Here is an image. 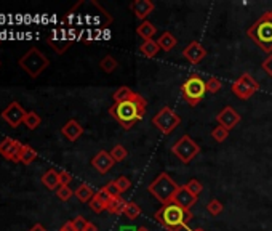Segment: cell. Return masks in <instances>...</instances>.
<instances>
[{
    "label": "cell",
    "instance_id": "cell-1",
    "mask_svg": "<svg viewBox=\"0 0 272 231\" xmlns=\"http://www.w3.org/2000/svg\"><path fill=\"white\" fill-rule=\"evenodd\" d=\"M147 101L139 94H135L131 100L122 101V103H114L109 108V114L125 128L130 130L138 121H141L146 114Z\"/></svg>",
    "mask_w": 272,
    "mask_h": 231
},
{
    "label": "cell",
    "instance_id": "cell-2",
    "mask_svg": "<svg viewBox=\"0 0 272 231\" xmlns=\"http://www.w3.org/2000/svg\"><path fill=\"white\" fill-rule=\"evenodd\" d=\"M191 210H186L175 202L162 206L155 212V220L168 231H181L191 221Z\"/></svg>",
    "mask_w": 272,
    "mask_h": 231
},
{
    "label": "cell",
    "instance_id": "cell-3",
    "mask_svg": "<svg viewBox=\"0 0 272 231\" xmlns=\"http://www.w3.org/2000/svg\"><path fill=\"white\" fill-rule=\"evenodd\" d=\"M178 190H180V184H178L167 172L158 173L155 180H152L147 187V191L151 193L162 206L173 202V198Z\"/></svg>",
    "mask_w": 272,
    "mask_h": 231
},
{
    "label": "cell",
    "instance_id": "cell-4",
    "mask_svg": "<svg viewBox=\"0 0 272 231\" xmlns=\"http://www.w3.org/2000/svg\"><path fill=\"white\" fill-rule=\"evenodd\" d=\"M247 34L262 52L269 55L272 53V23L264 16H261L256 23H253L248 27Z\"/></svg>",
    "mask_w": 272,
    "mask_h": 231
},
{
    "label": "cell",
    "instance_id": "cell-5",
    "mask_svg": "<svg viewBox=\"0 0 272 231\" xmlns=\"http://www.w3.org/2000/svg\"><path fill=\"white\" fill-rule=\"evenodd\" d=\"M50 60L39 49H29L20 58V66L29 74L31 77H39L40 74L48 68Z\"/></svg>",
    "mask_w": 272,
    "mask_h": 231
},
{
    "label": "cell",
    "instance_id": "cell-6",
    "mask_svg": "<svg viewBox=\"0 0 272 231\" xmlns=\"http://www.w3.org/2000/svg\"><path fill=\"white\" fill-rule=\"evenodd\" d=\"M181 94L184 100L189 103V106H197L205 97V94H207V82L200 76H197V74H192V76H189L183 82Z\"/></svg>",
    "mask_w": 272,
    "mask_h": 231
},
{
    "label": "cell",
    "instance_id": "cell-7",
    "mask_svg": "<svg viewBox=\"0 0 272 231\" xmlns=\"http://www.w3.org/2000/svg\"><path fill=\"white\" fill-rule=\"evenodd\" d=\"M152 125L164 135H170L175 132V128L181 124V116L170 106H164L158 113L152 117Z\"/></svg>",
    "mask_w": 272,
    "mask_h": 231
},
{
    "label": "cell",
    "instance_id": "cell-8",
    "mask_svg": "<svg viewBox=\"0 0 272 231\" xmlns=\"http://www.w3.org/2000/svg\"><path fill=\"white\" fill-rule=\"evenodd\" d=\"M172 153L183 164H189L194 158H197V156L200 154V146L197 145L189 135H183L180 140L172 146Z\"/></svg>",
    "mask_w": 272,
    "mask_h": 231
},
{
    "label": "cell",
    "instance_id": "cell-9",
    "mask_svg": "<svg viewBox=\"0 0 272 231\" xmlns=\"http://www.w3.org/2000/svg\"><path fill=\"white\" fill-rule=\"evenodd\" d=\"M231 90L237 98L248 100L259 90V84H258V80L251 76V74L245 72V74H242L240 77H237L236 80L232 82Z\"/></svg>",
    "mask_w": 272,
    "mask_h": 231
},
{
    "label": "cell",
    "instance_id": "cell-10",
    "mask_svg": "<svg viewBox=\"0 0 272 231\" xmlns=\"http://www.w3.org/2000/svg\"><path fill=\"white\" fill-rule=\"evenodd\" d=\"M26 114H27V111H24L21 103H18V101H12V103L4 109L2 119L10 127L16 128V127H20L21 124H24Z\"/></svg>",
    "mask_w": 272,
    "mask_h": 231
},
{
    "label": "cell",
    "instance_id": "cell-11",
    "mask_svg": "<svg viewBox=\"0 0 272 231\" xmlns=\"http://www.w3.org/2000/svg\"><path fill=\"white\" fill-rule=\"evenodd\" d=\"M21 150H23V143L13 140V138H5V140L0 143V154L12 162H20Z\"/></svg>",
    "mask_w": 272,
    "mask_h": 231
},
{
    "label": "cell",
    "instance_id": "cell-12",
    "mask_svg": "<svg viewBox=\"0 0 272 231\" xmlns=\"http://www.w3.org/2000/svg\"><path fill=\"white\" fill-rule=\"evenodd\" d=\"M240 114L237 113L236 109H234L232 106H226V108H223L221 113L216 116V121L220 125H223L224 128H228V130L231 132L232 128H236L240 122Z\"/></svg>",
    "mask_w": 272,
    "mask_h": 231
},
{
    "label": "cell",
    "instance_id": "cell-13",
    "mask_svg": "<svg viewBox=\"0 0 272 231\" xmlns=\"http://www.w3.org/2000/svg\"><path fill=\"white\" fill-rule=\"evenodd\" d=\"M114 164H116V161L112 159V156H111V153H107V151H98L96 154H95V158L91 159V165L95 167V170L96 172H99L101 175H104V173H107V172H111V169L114 167Z\"/></svg>",
    "mask_w": 272,
    "mask_h": 231
},
{
    "label": "cell",
    "instance_id": "cell-14",
    "mask_svg": "<svg viewBox=\"0 0 272 231\" xmlns=\"http://www.w3.org/2000/svg\"><path fill=\"white\" fill-rule=\"evenodd\" d=\"M183 57L189 63L197 64V63H200L205 57H207V50H205V47L200 42L194 40L183 50Z\"/></svg>",
    "mask_w": 272,
    "mask_h": 231
},
{
    "label": "cell",
    "instance_id": "cell-15",
    "mask_svg": "<svg viewBox=\"0 0 272 231\" xmlns=\"http://www.w3.org/2000/svg\"><path fill=\"white\" fill-rule=\"evenodd\" d=\"M197 199H199V198L194 196L192 193L183 184V187H180V190L176 191V195L173 198V202H175L176 206H180V207H183L186 210H191L192 206L197 204Z\"/></svg>",
    "mask_w": 272,
    "mask_h": 231
},
{
    "label": "cell",
    "instance_id": "cell-16",
    "mask_svg": "<svg viewBox=\"0 0 272 231\" xmlns=\"http://www.w3.org/2000/svg\"><path fill=\"white\" fill-rule=\"evenodd\" d=\"M130 10L136 15V18H139L141 21H146V18L151 15L155 10V5L151 0H135L130 5Z\"/></svg>",
    "mask_w": 272,
    "mask_h": 231
},
{
    "label": "cell",
    "instance_id": "cell-17",
    "mask_svg": "<svg viewBox=\"0 0 272 231\" xmlns=\"http://www.w3.org/2000/svg\"><path fill=\"white\" fill-rule=\"evenodd\" d=\"M61 133H63L66 138H68L69 142H76V140H79V138L82 136L83 127L76 121V119H71V121H68V122L63 125Z\"/></svg>",
    "mask_w": 272,
    "mask_h": 231
},
{
    "label": "cell",
    "instance_id": "cell-18",
    "mask_svg": "<svg viewBox=\"0 0 272 231\" xmlns=\"http://www.w3.org/2000/svg\"><path fill=\"white\" fill-rule=\"evenodd\" d=\"M42 183H43V187H46L48 190L56 191V190L61 187V183H60V173L56 172L55 169L46 170V172L42 175Z\"/></svg>",
    "mask_w": 272,
    "mask_h": 231
},
{
    "label": "cell",
    "instance_id": "cell-19",
    "mask_svg": "<svg viewBox=\"0 0 272 231\" xmlns=\"http://www.w3.org/2000/svg\"><path fill=\"white\" fill-rule=\"evenodd\" d=\"M155 32H157V27L147 20L143 21L141 24L136 27V34L141 37V39H144V42L146 40H152V37L155 35Z\"/></svg>",
    "mask_w": 272,
    "mask_h": 231
},
{
    "label": "cell",
    "instance_id": "cell-20",
    "mask_svg": "<svg viewBox=\"0 0 272 231\" xmlns=\"http://www.w3.org/2000/svg\"><path fill=\"white\" fill-rule=\"evenodd\" d=\"M157 43H158V47H160V50L164 52H172L175 47H176V43H178V39L172 34V32H164L160 37L157 39Z\"/></svg>",
    "mask_w": 272,
    "mask_h": 231
},
{
    "label": "cell",
    "instance_id": "cell-21",
    "mask_svg": "<svg viewBox=\"0 0 272 231\" xmlns=\"http://www.w3.org/2000/svg\"><path fill=\"white\" fill-rule=\"evenodd\" d=\"M95 195H96V193L93 191V188L87 183L79 184V188L74 191V196H76L80 202H90L93 198H95Z\"/></svg>",
    "mask_w": 272,
    "mask_h": 231
},
{
    "label": "cell",
    "instance_id": "cell-22",
    "mask_svg": "<svg viewBox=\"0 0 272 231\" xmlns=\"http://www.w3.org/2000/svg\"><path fill=\"white\" fill-rule=\"evenodd\" d=\"M139 52H141L143 57L146 58H155L157 57V53L160 52V47H158V43L157 40H146L141 43V47H139Z\"/></svg>",
    "mask_w": 272,
    "mask_h": 231
},
{
    "label": "cell",
    "instance_id": "cell-23",
    "mask_svg": "<svg viewBox=\"0 0 272 231\" xmlns=\"http://www.w3.org/2000/svg\"><path fill=\"white\" fill-rule=\"evenodd\" d=\"M133 97H135V91L131 90L130 87H127V85L119 87L114 94H112V100H114V103H122V101L131 100Z\"/></svg>",
    "mask_w": 272,
    "mask_h": 231
},
{
    "label": "cell",
    "instance_id": "cell-24",
    "mask_svg": "<svg viewBox=\"0 0 272 231\" xmlns=\"http://www.w3.org/2000/svg\"><path fill=\"white\" fill-rule=\"evenodd\" d=\"M127 204H128V202L124 201L119 196V198H114L109 202V206H107L106 210L109 212V214H112V215H122V214H124L125 207H127Z\"/></svg>",
    "mask_w": 272,
    "mask_h": 231
},
{
    "label": "cell",
    "instance_id": "cell-25",
    "mask_svg": "<svg viewBox=\"0 0 272 231\" xmlns=\"http://www.w3.org/2000/svg\"><path fill=\"white\" fill-rule=\"evenodd\" d=\"M37 159V153L32 146L29 145H23V150H21V156H20V162L24 165H29Z\"/></svg>",
    "mask_w": 272,
    "mask_h": 231
},
{
    "label": "cell",
    "instance_id": "cell-26",
    "mask_svg": "<svg viewBox=\"0 0 272 231\" xmlns=\"http://www.w3.org/2000/svg\"><path fill=\"white\" fill-rule=\"evenodd\" d=\"M99 68L104 71V72L111 74V72H114V71L119 68V63H117V60H116L114 57H111V55H106V57L99 61Z\"/></svg>",
    "mask_w": 272,
    "mask_h": 231
},
{
    "label": "cell",
    "instance_id": "cell-27",
    "mask_svg": "<svg viewBox=\"0 0 272 231\" xmlns=\"http://www.w3.org/2000/svg\"><path fill=\"white\" fill-rule=\"evenodd\" d=\"M42 124V117L37 114V113H34V111H29V113L26 114V117H24V125L29 128V130H34V128H37Z\"/></svg>",
    "mask_w": 272,
    "mask_h": 231
},
{
    "label": "cell",
    "instance_id": "cell-28",
    "mask_svg": "<svg viewBox=\"0 0 272 231\" xmlns=\"http://www.w3.org/2000/svg\"><path fill=\"white\" fill-rule=\"evenodd\" d=\"M124 215L127 218H130V220H136L139 215H141V207H139L136 202L130 201L127 204V207H125V210H124Z\"/></svg>",
    "mask_w": 272,
    "mask_h": 231
},
{
    "label": "cell",
    "instance_id": "cell-29",
    "mask_svg": "<svg viewBox=\"0 0 272 231\" xmlns=\"http://www.w3.org/2000/svg\"><path fill=\"white\" fill-rule=\"evenodd\" d=\"M228 136H229V130H228V128H224L223 125L214 127L213 130H211V138H213L214 142H218V143L226 142Z\"/></svg>",
    "mask_w": 272,
    "mask_h": 231
},
{
    "label": "cell",
    "instance_id": "cell-30",
    "mask_svg": "<svg viewBox=\"0 0 272 231\" xmlns=\"http://www.w3.org/2000/svg\"><path fill=\"white\" fill-rule=\"evenodd\" d=\"M111 156H112V159H114L116 162H122V161L127 159L128 151H127L122 145H116V146L111 150Z\"/></svg>",
    "mask_w": 272,
    "mask_h": 231
},
{
    "label": "cell",
    "instance_id": "cell-31",
    "mask_svg": "<svg viewBox=\"0 0 272 231\" xmlns=\"http://www.w3.org/2000/svg\"><path fill=\"white\" fill-rule=\"evenodd\" d=\"M223 210H224V206H223V202L220 199H211L207 204V212L213 217H218Z\"/></svg>",
    "mask_w": 272,
    "mask_h": 231
},
{
    "label": "cell",
    "instance_id": "cell-32",
    "mask_svg": "<svg viewBox=\"0 0 272 231\" xmlns=\"http://www.w3.org/2000/svg\"><path fill=\"white\" fill-rule=\"evenodd\" d=\"M46 40H48V43L56 50V53H60V55L64 53L66 49H68L69 45H71V40H63V39L55 40V39H51V37H48V39H46Z\"/></svg>",
    "mask_w": 272,
    "mask_h": 231
},
{
    "label": "cell",
    "instance_id": "cell-33",
    "mask_svg": "<svg viewBox=\"0 0 272 231\" xmlns=\"http://www.w3.org/2000/svg\"><path fill=\"white\" fill-rule=\"evenodd\" d=\"M184 187H186L187 190H189L194 196H197V198H199V196H200V193L203 191V184H202L199 180H197V178H191L189 181H187V183L184 184Z\"/></svg>",
    "mask_w": 272,
    "mask_h": 231
},
{
    "label": "cell",
    "instance_id": "cell-34",
    "mask_svg": "<svg viewBox=\"0 0 272 231\" xmlns=\"http://www.w3.org/2000/svg\"><path fill=\"white\" fill-rule=\"evenodd\" d=\"M221 88H223V84L218 77H210L207 80V91H210V94H218Z\"/></svg>",
    "mask_w": 272,
    "mask_h": 231
},
{
    "label": "cell",
    "instance_id": "cell-35",
    "mask_svg": "<svg viewBox=\"0 0 272 231\" xmlns=\"http://www.w3.org/2000/svg\"><path fill=\"white\" fill-rule=\"evenodd\" d=\"M114 181H116V184H117V188H119V191H120V195H122V193L128 191L130 187H131V180H130L128 177H125V175H120V177H119L117 180H114Z\"/></svg>",
    "mask_w": 272,
    "mask_h": 231
},
{
    "label": "cell",
    "instance_id": "cell-36",
    "mask_svg": "<svg viewBox=\"0 0 272 231\" xmlns=\"http://www.w3.org/2000/svg\"><path fill=\"white\" fill-rule=\"evenodd\" d=\"M88 206H90V209H91L93 212H95V214H101V212H104V210L107 209L106 204H102V202H101L96 196L88 202Z\"/></svg>",
    "mask_w": 272,
    "mask_h": 231
},
{
    "label": "cell",
    "instance_id": "cell-37",
    "mask_svg": "<svg viewBox=\"0 0 272 231\" xmlns=\"http://www.w3.org/2000/svg\"><path fill=\"white\" fill-rule=\"evenodd\" d=\"M74 195V191L69 187H60L56 190V196H58L61 201H69Z\"/></svg>",
    "mask_w": 272,
    "mask_h": 231
},
{
    "label": "cell",
    "instance_id": "cell-38",
    "mask_svg": "<svg viewBox=\"0 0 272 231\" xmlns=\"http://www.w3.org/2000/svg\"><path fill=\"white\" fill-rule=\"evenodd\" d=\"M95 196H96V198H98V199H99V201L102 202V204H106V207L109 206V202H111L112 199H114V198H112V196L109 195V191H107V190H106L104 187H102V188H101V190H99V191L96 193Z\"/></svg>",
    "mask_w": 272,
    "mask_h": 231
},
{
    "label": "cell",
    "instance_id": "cell-39",
    "mask_svg": "<svg viewBox=\"0 0 272 231\" xmlns=\"http://www.w3.org/2000/svg\"><path fill=\"white\" fill-rule=\"evenodd\" d=\"M72 221V225H74V229L76 231H85V226H87V223L88 221L83 218L82 215H79V217H76L74 220H71Z\"/></svg>",
    "mask_w": 272,
    "mask_h": 231
},
{
    "label": "cell",
    "instance_id": "cell-40",
    "mask_svg": "<svg viewBox=\"0 0 272 231\" xmlns=\"http://www.w3.org/2000/svg\"><path fill=\"white\" fill-rule=\"evenodd\" d=\"M71 181H72V175L69 172H66V170H61L60 172V183H61V187H69Z\"/></svg>",
    "mask_w": 272,
    "mask_h": 231
},
{
    "label": "cell",
    "instance_id": "cell-41",
    "mask_svg": "<svg viewBox=\"0 0 272 231\" xmlns=\"http://www.w3.org/2000/svg\"><path fill=\"white\" fill-rule=\"evenodd\" d=\"M262 69H264V72L267 74L269 77H272V53L270 55H267V58L262 61Z\"/></svg>",
    "mask_w": 272,
    "mask_h": 231
},
{
    "label": "cell",
    "instance_id": "cell-42",
    "mask_svg": "<svg viewBox=\"0 0 272 231\" xmlns=\"http://www.w3.org/2000/svg\"><path fill=\"white\" fill-rule=\"evenodd\" d=\"M107 191H109V195L112 196V198H119L120 196V191H119V188H117V184H116V181H109L106 187H104Z\"/></svg>",
    "mask_w": 272,
    "mask_h": 231
},
{
    "label": "cell",
    "instance_id": "cell-43",
    "mask_svg": "<svg viewBox=\"0 0 272 231\" xmlns=\"http://www.w3.org/2000/svg\"><path fill=\"white\" fill-rule=\"evenodd\" d=\"M63 231H76L74 229V225H72V221H66V223L63 225V228H61Z\"/></svg>",
    "mask_w": 272,
    "mask_h": 231
},
{
    "label": "cell",
    "instance_id": "cell-44",
    "mask_svg": "<svg viewBox=\"0 0 272 231\" xmlns=\"http://www.w3.org/2000/svg\"><path fill=\"white\" fill-rule=\"evenodd\" d=\"M85 231H98V226L95 223H91V221H88L87 226H85Z\"/></svg>",
    "mask_w": 272,
    "mask_h": 231
},
{
    "label": "cell",
    "instance_id": "cell-45",
    "mask_svg": "<svg viewBox=\"0 0 272 231\" xmlns=\"http://www.w3.org/2000/svg\"><path fill=\"white\" fill-rule=\"evenodd\" d=\"M29 231H46V229H45L40 223H37V225H34Z\"/></svg>",
    "mask_w": 272,
    "mask_h": 231
},
{
    "label": "cell",
    "instance_id": "cell-46",
    "mask_svg": "<svg viewBox=\"0 0 272 231\" xmlns=\"http://www.w3.org/2000/svg\"><path fill=\"white\" fill-rule=\"evenodd\" d=\"M262 16H264L266 20H269V21L272 23V10H267L266 13H262Z\"/></svg>",
    "mask_w": 272,
    "mask_h": 231
},
{
    "label": "cell",
    "instance_id": "cell-47",
    "mask_svg": "<svg viewBox=\"0 0 272 231\" xmlns=\"http://www.w3.org/2000/svg\"><path fill=\"white\" fill-rule=\"evenodd\" d=\"M120 231H136V228H127V226H124Z\"/></svg>",
    "mask_w": 272,
    "mask_h": 231
},
{
    "label": "cell",
    "instance_id": "cell-48",
    "mask_svg": "<svg viewBox=\"0 0 272 231\" xmlns=\"http://www.w3.org/2000/svg\"><path fill=\"white\" fill-rule=\"evenodd\" d=\"M136 231H149V228H146V226H139V228H136Z\"/></svg>",
    "mask_w": 272,
    "mask_h": 231
},
{
    "label": "cell",
    "instance_id": "cell-49",
    "mask_svg": "<svg viewBox=\"0 0 272 231\" xmlns=\"http://www.w3.org/2000/svg\"><path fill=\"white\" fill-rule=\"evenodd\" d=\"M191 231H205L203 228H195V229H191Z\"/></svg>",
    "mask_w": 272,
    "mask_h": 231
},
{
    "label": "cell",
    "instance_id": "cell-50",
    "mask_svg": "<svg viewBox=\"0 0 272 231\" xmlns=\"http://www.w3.org/2000/svg\"><path fill=\"white\" fill-rule=\"evenodd\" d=\"M0 66H2V61H0Z\"/></svg>",
    "mask_w": 272,
    "mask_h": 231
},
{
    "label": "cell",
    "instance_id": "cell-51",
    "mask_svg": "<svg viewBox=\"0 0 272 231\" xmlns=\"http://www.w3.org/2000/svg\"><path fill=\"white\" fill-rule=\"evenodd\" d=\"M60 231H63V229H60Z\"/></svg>",
    "mask_w": 272,
    "mask_h": 231
},
{
    "label": "cell",
    "instance_id": "cell-52",
    "mask_svg": "<svg viewBox=\"0 0 272 231\" xmlns=\"http://www.w3.org/2000/svg\"><path fill=\"white\" fill-rule=\"evenodd\" d=\"M0 43H2V42H0Z\"/></svg>",
    "mask_w": 272,
    "mask_h": 231
}]
</instances>
